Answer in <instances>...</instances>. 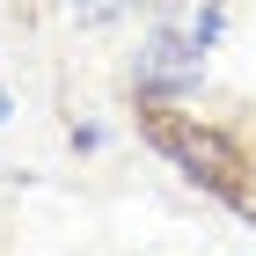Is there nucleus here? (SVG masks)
<instances>
[{"label":"nucleus","instance_id":"f257e3e1","mask_svg":"<svg viewBox=\"0 0 256 256\" xmlns=\"http://www.w3.org/2000/svg\"><path fill=\"white\" fill-rule=\"evenodd\" d=\"M146 139H154L161 154L176 161L190 183H205V190H220L227 205H242V212H256V190L242 183V154H234V139H220L205 132V124L176 118V110H146Z\"/></svg>","mask_w":256,"mask_h":256},{"label":"nucleus","instance_id":"f03ea898","mask_svg":"<svg viewBox=\"0 0 256 256\" xmlns=\"http://www.w3.org/2000/svg\"><path fill=\"white\" fill-rule=\"evenodd\" d=\"M198 52H205V44L183 37V30H154V37H146V52H139V88H146V96L198 88Z\"/></svg>","mask_w":256,"mask_h":256},{"label":"nucleus","instance_id":"7ed1b4c3","mask_svg":"<svg viewBox=\"0 0 256 256\" xmlns=\"http://www.w3.org/2000/svg\"><path fill=\"white\" fill-rule=\"evenodd\" d=\"M0 124H8V88H0Z\"/></svg>","mask_w":256,"mask_h":256}]
</instances>
